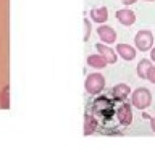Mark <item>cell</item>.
<instances>
[{"mask_svg": "<svg viewBox=\"0 0 155 150\" xmlns=\"http://www.w3.org/2000/svg\"><path fill=\"white\" fill-rule=\"evenodd\" d=\"M131 102H133V105L136 108L139 110H145L149 108V105L152 103V94H150V90L147 87H137L133 95H131Z\"/></svg>", "mask_w": 155, "mask_h": 150, "instance_id": "cell-1", "label": "cell"}, {"mask_svg": "<svg viewBox=\"0 0 155 150\" xmlns=\"http://www.w3.org/2000/svg\"><path fill=\"white\" fill-rule=\"evenodd\" d=\"M84 87H86L87 94H91V95L99 94V92H102L105 87V77L102 76L100 73H91V74H87V77H86Z\"/></svg>", "mask_w": 155, "mask_h": 150, "instance_id": "cell-2", "label": "cell"}, {"mask_svg": "<svg viewBox=\"0 0 155 150\" xmlns=\"http://www.w3.org/2000/svg\"><path fill=\"white\" fill-rule=\"evenodd\" d=\"M134 44H136V48L140 50V52L152 50V45H153V34H152V31H149V29H140V31L136 34V37H134Z\"/></svg>", "mask_w": 155, "mask_h": 150, "instance_id": "cell-3", "label": "cell"}, {"mask_svg": "<svg viewBox=\"0 0 155 150\" xmlns=\"http://www.w3.org/2000/svg\"><path fill=\"white\" fill-rule=\"evenodd\" d=\"M97 36L100 37V41L105 44H115L116 42V31L108 24H100L97 28Z\"/></svg>", "mask_w": 155, "mask_h": 150, "instance_id": "cell-4", "label": "cell"}, {"mask_svg": "<svg viewBox=\"0 0 155 150\" xmlns=\"http://www.w3.org/2000/svg\"><path fill=\"white\" fill-rule=\"evenodd\" d=\"M115 16L123 26H133V24L136 23V15H134L133 10H129V8L118 10V11L115 13Z\"/></svg>", "mask_w": 155, "mask_h": 150, "instance_id": "cell-5", "label": "cell"}, {"mask_svg": "<svg viewBox=\"0 0 155 150\" xmlns=\"http://www.w3.org/2000/svg\"><path fill=\"white\" fill-rule=\"evenodd\" d=\"M116 115H118V119L121 121V124L129 126L131 123H133V108H131L129 103H121Z\"/></svg>", "mask_w": 155, "mask_h": 150, "instance_id": "cell-6", "label": "cell"}, {"mask_svg": "<svg viewBox=\"0 0 155 150\" xmlns=\"http://www.w3.org/2000/svg\"><path fill=\"white\" fill-rule=\"evenodd\" d=\"M95 48H97V52H99V55H102L107 60V63H110V65H113V63H116V53L113 48H110L108 45H105V44H95Z\"/></svg>", "mask_w": 155, "mask_h": 150, "instance_id": "cell-7", "label": "cell"}, {"mask_svg": "<svg viewBox=\"0 0 155 150\" xmlns=\"http://www.w3.org/2000/svg\"><path fill=\"white\" fill-rule=\"evenodd\" d=\"M116 52L126 61H131L136 58V48L131 47L129 44H116Z\"/></svg>", "mask_w": 155, "mask_h": 150, "instance_id": "cell-8", "label": "cell"}, {"mask_svg": "<svg viewBox=\"0 0 155 150\" xmlns=\"http://www.w3.org/2000/svg\"><path fill=\"white\" fill-rule=\"evenodd\" d=\"M91 18L94 19L95 23L105 24V21L108 19V8H107V7H100V8L91 10Z\"/></svg>", "mask_w": 155, "mask_h": 150, "instance_id": "cell-9", "label": "cell"}, {"mask_svg": "<svg viewBox=\"0 0 155 150\" xmlns=\"http://www.w3.org/2000/svg\"><path fill=\"white\" fill-rule=\"evenodd\" d=\"M87 65L95 68V70H102V68H105L108 63H107V60L102 55H99V53H95V55H89L87 57Z\"/></svg>", "mask_w": 155, "mask_h": 150, "instance_id": "cell-10", "label": "cell"}, {"mask_svg": "<svg viewBox=\"0 0 155 150\" xmlns=\"http://www.w3.org/2000/svg\"><path fill=\"white\" fill-rule=\"evenodd\" d=\"M95 128H97V119H95L92 115L87 113V115L84 116V135L94 134Z\"/></svg>", "mask_w": 155, "mask_h": 150, "instance_id": "cell-11", "label": "cell"}, {"mask_svg": "<svg viewBox=\"0 0 155 150\" xmlns=\"http://www.w3.org/2000/svg\"><path fill=\"white\" fill-rule=\"evenodd\" d=\"M150 68H152V61L147 60V58H142L137 63V76L142 77V79H147V73Z\"/></svg>", "mask_w": 155, "mask_h": 150, "instance_id": "cell-12", "label": "cell"}, {"mask_svg": "<svg viewBox=\"0 0 155 150\" xmlns=\"http://www.w3.org/2000/svg\"><path fill=\"white\" fill-rule=\"evenodd\" d=\"M111 92H113V95H115V97H118V99H124V97H128V95H129L131 89H129V86H128V84H123V82H121V84L113 86Z\"/></svg>", "mask_w": 155, "mask_h": 150, "instance_id": "cell-13", "label": "cell"}, {"mask_svg": "<svg viewBox=\"0 0 155 150\" xmlns=\"http://www.w3.org/2000/svg\"><path fill=\"white\" fill-rule=\"evenodd\" d=\"M0 99H2V108L3 110H8L10 108V86H5L3 87Z\"/></svg>", "mask_w": 155, "mask_h": 150, "instance_id": "cell-14", "label": "cell"}, {"mask_svg": "<svg viewBox=\"0 0 155 150\" xmlns=\"http://www.w3.org/2000/svg\"><path fill=\"white\" fill-rule=\"evenodd\" d=\"M89 37H91V23H89V19L87 18H84V41L87 42L89 41Z\"/></svg>", "mask_w": 155, "mask_h": 150, "instance_id": "cell-15", "label": "cell"}, {"mask_svg": "<svg viewBox=\"0 0 155 150\" xmlns=\"http://www.w3.org/2000/svg\"><path fill=\"white\" fill-rule=\"evenodd\" d=\"M147 79L155 84V66H152V68L149 70V73H147Z\"/></svg>", "mask_w": 155, "mask_h": 150, "instance_id": "cell-16", "label": "cell"}, {"mask_svg": "<svg viewBox=\"0 0 155 150\" xmlns=\"http://www.w3.org/2000/svg\"><path fill=\"white\" fill-rule=\"evenodd\" d=\"M134 2H137V0H121V3H123V5H133Z\"/></svg>", "mask_w": 155, "mask_h": 150, "instance_id": "cell-17", "label": "cell"}, {"mask_svg": "<svg viewBox=\"0 0 155 150\" xmlns=\"http://www.w3.org/2000/svg\"><path fill=\"white\" fill-rule=\"evenodd\" d=\"M150 128H152V131L155 132V118H150Z\"/></svg>", "mask_w": 155, "mask_h": 150, "instance_id": "cell-18", "label": "cell"}, {"mask_svg": "<svg viewBox=\"0 0 155 150\" xmlns=\"http://www.w3.org/2000/svg\"><path fill=\"white\" fill-rule=\"evenodd\" d=\"M150 60L155 61V48H152V50H150Z\"/></svg>", "mask_w": 155, "mask_h": 150, "instance_id": "cell-19", "label": "cell"}, {"mask_svg": "<svg viewBox=\"0 0 155 150\" xmlns=\"http://www.w3.org/2000/svg\"><path fill=\"white\" fill-rule=\"evenodd\" d=\"M145 2H153V0H145Z\"/></svg>", "mask_w": 155, "mask_h": 150, "instance_id": "cell-20", "label": "cell"}]
</instances>
